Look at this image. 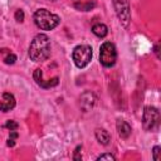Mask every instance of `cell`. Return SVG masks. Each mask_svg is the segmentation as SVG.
Listing matches in <instances>:
<instances>
[{
  "label": "cell",
  "instance_id": "13",
  "mask_svg": "<svg viewBox=\"0 0 161 161\" xmlns=\"http://www.w3.org/2000/svg\"><path fill=\"white\" fill-rule=\"evenodd\" d=\"M92 33L98 38H104L108 34V28L103 23H96L92 26Z\"/></svg>",
  "mask_w": 161,
  "mask_h": 161
},
{
  "label": "cell",
  "instance_id": "18",
  "mask_svg": "<svg viewBox=\"0 0 161 161\" xmlns=\"http://www.w3.org/2000/svg\"><path fill=\"white\" fill-rule=\"evenodd\" d=\"M15 60H16V55L15 54H13V53H9L5 58H4V62H5V64H14L15 63Z\"/></svg>",
  "mask_w": 161,
  "mask_h": 161
},
{
  "label": "cell",
  "instance_id": "17",
  "mask_svg": "<svg viewBox=\"0 0 161 161\" xmlns=\"http://www.w3.org/2000/svg\"><path fill=\"white\" fill-rule=\"evenodd\" d=\"M24 11L21 10V9H18L16 11H15V14H14V18H15V20L18 21V23H23L24 21Z\"/></svg>",
  "mask_w": 161,
  "mask_h": 161
},
{
  "label": "cell",
  "instance_id": "11",
  "mask_svg": "<svg viewBox=\"0 0 161 161\" xmlns=\"http://www.w3.org/2000/svg\"><path fill=\"white\" fill-rule=\"evenodd\" d=\"M73 6L79 11H89L96 6V0H74Z\"/></svg>",
  "mask_w": 161,
  "mask_h": 161
},
{
  "label": "cell",
  "instance_id": "16",
  "mask_svg": "<svg viewBox=\"0 0 161 161\" xmlns=\"http://www.w3.org/2000/svg\"><path fill=\"white\" fill-rule=\"evenodd\" d=\"M80 151H82V145H78L74 150V153H73V160L74 161H80L82 160V155H80Z\"/></svg>",
  "mask_w": 161,
  "mask_h": 161
},
{
  "label": "cell",
  "instance_id": "20",
  "mask_svg": "<svg viewBox=\"0 0 161 161\" xmlns=\"http://www.w3.org/2000/svg\"><path fill=\"white\" fill-rule=\"evenodd\" d=\"M158 47H160V43H158V42H157V43H155V45H153V52H155V54H156V57H157V58H160Z\"/></svg>",
  "mask_w": 161,
  "mask_h": 161
},
{
  "label": "cell",
  "instance_id": "22",
  "mask_svg": "<svg viewBox=\"0 0 161 161\" xmlns=\"http://www.w3.org/2000/svg\"><path fill=\"white\" fill-rule=\"evenodd\" d=\"M18 136H19V135H18V132H15V130H14V131H10V135H9L10 138H14V140H15V138H18Z\"/></svg>",
  "mask_w": 161,
  "mask_h": 161
},
{
  "label": "cell",
  "instance_id": "12",
  "mask_svg": "<svg viewBox=\"0 0 161 161\" xmlns=\"http://www.w3.org/2000/svg\"><path fill=\"white\" fill-rule=\"evenodd\" d=\"M94 136L97 138V141L103 145V146H107L111 141V135L108 133V131H106L104 128H96L94 131Z\"/></svg>",
  "mask_w": 161,
  "mask_h": 161
},
{
  "label": "cell",
  "instance_id": "2",
  "mask_svg": "<svg viewBox=\"0 0 161 161\" xmlns=\"http://www.w3.org/2000/svg\"><path fill=\"white\" fill-rule=\"evenodd\" d=\"M33 19L35 25L42 30H53L60 23V18L47 9H38L34 13Z\"/></svg>",
  "mask_w": 161,
  "mask_h": 161
},
{
  "label": "cell",
  "instance_id": "14",
  "mask_svg": "<svg viewBox=\"0 0 161 161\" xmlns=\"http://www.w3.org/2000/svg\"><path fill=\"white\" fill-rule=\"evenodd\" d=\"M152 158L155 161H160V158H161V147L160 146H153V148H152Z\"/></svg>",
  "mask_w": 161,
  "mask_h": 161
},
{
  "label": "cell",
  "instance_id": "10",
  "mask_svg": "<svg viewBox=\"0 0 161 161\" xmlns=\"http://www.w3.org/2000/svg\"><path fill=\"white\" fill-rule=\"evenodd\" d=\"M116 128H117V133L121 138H127L131 135V126L128 125V122H126L125 119L118 118L116 122Z\"/></svg>",
  "mask_w": 161,
  "mask_h": 161
},
{
  "label": "cell",
  "instance_id": "5",
  "mask_svg": "<svg viewBox=\"0 0 161 161\" xmlns=\"http://www.w3.org/2000/svg\"><path fill=\"white\" fill-rule=\"evenodd\" d=\"M117 60V50L114 44H112L111 42H104L101 44L99 48V62L103 67L106 68H111L116 64Z\"/></svg>",
  "mask_w": 161,
  "mask_h": 161
},
{
  "label": "cell",
  "instance_id": "6",
  "mask_svg": "<svg viewBox=\"0 0 161 161\" xmlns=\"http://www.w3.org/2000/svg\"><path fill=\"white\" fill-rule=\"evenodd\" d=\"M114 11L117 14V18L123 24V26H127L131 20V9L128 0H112Z\"/></svg>",
  "mask_w": 161,
  "mask_h": 161
},
{
  "label": "cell",
  "instance_id": "7",
  "mask_svg": "<svg viewBox=\"0 0 161 161\" xmlns=\"http://www.w3.org/2000/svg\"><path fill=\"white\" fill-rule=\"evenodd\" d=\"M96 96L94 93H92L91 91H86L80 94L79 97V107L82 109V112H88L93 108V106L96 104Z\"/></svg>",
  "mask_w": 161,
  "mask_h": 161
},
{
  "label": "cell",
  "instance_id": "9",
  "mask_svg": "<svg viewBox=\"0 0 161 161\" xmlns=\"http://www.w3.org/2000/svg\"><path fill=\"white\" fill-rule=\"evenodd\" d=\"M16 104V101H15V97L11 94V93H3L1 96V99H0V111L1 112H9L11 111Z\"/></svg>",
  "mask_w": 161,
  "mask_h": 161
},
{
  "label": "cell",
  "instance_id": "21",
  "mask_svg": "<svg viewBox=\"0 0 161 161\" xmlns=\"http://www.w3.org/2000/svg\"><path fill=\"white\" fill-rule=\"evenodd\" d=\"M6 145H8L9 147H14V146H15V140H14V138H10V137H9V140H8Z\"/></svg>",
  "mask_w": 161,
  "mask_h": 161
},
{
  "label": "cell",
  "instance_id": "3",
  "mask_svg": "<svg viewBox=\"0 0 161 161\" xmlns=\"http://www.w3.org/2000/svg\"><path fill=\"white\" fill-rule=\"evenodd\" d=\"M160 111L153 106H146L142 113V126L147 132H155L160 127Z\"/></svg>",
  "mask_w": 161,
  "mask_h": 161
},
{
  "label": "cell",
  "instance_id": "8",
  "mask_svg": "<svg viewBox=\"0 0 161 161\" xmlns=\"http://www.w3.org/2000/svg\"><path fill=\"white\" fill-rule=\"evenodd\" d=\"M33 77H34L35 83H36L39 87L44 88V89H48V88L55 87V86L58 84V82H59V78H58V77H54V78L48 79V80H44V79H43V73H42V70H40V69H35V70H34Z\"/></svg>",
  "mask_w": 161,
  "mask_h": 161
},
{
  "label": "cell",
  "instance_id": "15",
  "mask_svg": "<svg viewBox=\"0 0 161 161\" xmlns=\"http://www.w3.org/2000/svg\"><path fill=\"white\" fill-rule=\"evenodd\" d=\"M4 127L5 128H8V130H10V131H16V128L19 127V125H18V122H15L14 119H9V121H6V123L4 125Z\"/></svg>",
  "mask_w": 161,
  "mask_h": 161
},
{
  "label": "cell",
  "instance_id": "4",
  "mask_svg": "<svg viewBox=\"0 0 161 161\" xmlns=\"http://www.w3.org/2000/svg\"><path fill=\"white\" fill-rule=\"evenodd\" d=\"M92 55H93L92 48L87 44L77 45L72 52V59H73L75 67L79 69H82L89 64V62L92 60Z\"/></svg>",
  "mask_w": 161,
  "mask_h": 161
},
{
  "label": "cell",
  "instance_id": "19",
  "mask_svg": "<svg viewBox=\"0 0 161 161\" xmlns=\"http://www.w3.org/2000/svg\"><path fill=\"white\" fill-rule=\"evenodd\" d=\"M97 160H112L113 161V160H116V157L112 153H102L97 157Z\"/></svg>",
  "mask_w": 161,
  "mask_h": 161
},
{
  "label": "cell",
  "instance_id": "23",
  "mask_svg": "<svg viewBox=\"0 0 161 161\" xmlns=\"http://www.w3.org/2000/svg\"><path fill=\"white\" fill-rule=\"evenodd\" d=\"M73 1H74V0H73Z\"/></svg>",
  "mask_w": 161,
  "mask_h": 161
},
{
  "label": "cell",
  "instance_id": "1",
  "mask_svg": "<svg viewBox=\"0 0 161 161\" xmlns=\"http://www.w3.org/2000/svg\"><path fill=\"white\" fill-rule=\"evenodd\" d=\"M50 39L45 34H36L31 40L28 55L33 62H44L50 57Z\"/></svg>",
  "mask_w": 161,
  "mask_h": 161
}]
</instances>
